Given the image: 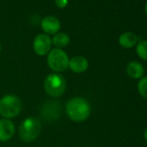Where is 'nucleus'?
<instances>
[{"label":"nucleus","mask_w":147,"mask_h":147,"mask_svg":"<svg viewBox=\"0 0 147 147\" xmlns=\"http://www.w3.org/2000/svg\"><path fill=\"white\" fill-rule=\"evenodd\" d=\"M65 113L72 121L83 122L87 120L91 114V105L88 100L83 97H73L66 103Z\"/></svg>","instance_id":"1"},{"label":"nucleus","mask_w":147,"mask_h":147,"mask_svg":"<svg viewBox=\"0 0 147 147\" xmlns=\"http://www.w3.org/2000/svg\"><path fill=\"white\" fill-rule=\"evenodd\" d=\"M42 129V122L36 117L24 119L19 125L18 135L22 141L30 143L35 141L41 134Z\"/></svg>","instance_id":"2"},{"label":"nucleus","mask_w":147,"mask_h":147,"mask_svg":"<svg viewBox=\"0 0 147 147\" xmlns=\"http://www.w3.org/2000/svg\"><path fill=\"white\" fill-rule=\"evenodd\" d=\"M43 88L49 96L52 98H58L65 93L67 88V81L61 74L52 73L48 75L44 79Z\"/></svg>","instance_id":"3"},{"label":"nucleus","mask_w":147,"mask_h":147,"mask_svg":"<svg viewBox=\"0 0 147 147\" xmlns=\"http://www.w3.org/2000/svg\"><path fill=\"white\" fill-rule=\"evenodd\" d=\"M22 108V100L15 94H6L0 99V115L4 119H11L17 117Z\"/></svg>","instance_id":"4"},{"label":"nucleus","mask_w":147,"mask_h":147,"mask_svg":"<svg viewBox=\"0 0 147 147\" xmlns=\"http://www.w3.org/2000/svg\"><path fill=\"white\" fill-rule=\"evenodd\" d=\"M69 57L61 49H53L47 55V64L53 73L61 74L68 69Z\"/></svg>","instance_id":"5"},{"label":"nucleus","mask_w":147,"mask_h":147,"mask_svg":"<svg viewBox=\"0 0 147 147\" xmlns=\"http://www.w3.org/2000/svg\"><path fill=\"white\" fill-rule=\"evenodd\" d=\"M52 39L44 33L37 35L33 41V50L39 56L47 55L52 49Z\"/></svg>","instance_id":"6"},{"label":"nucleus","mask_w":147,"mask_h":147,"mask_svg":"<svg viewBox=\"0 0 147 147\" xmlns=\"http://www.w3.org/2000/svg\"><path fill=\"white\" fill-rule=\"evenodd\" d=\"M41 28L46 35H55L61 30V22L60 20L52 15L46 16L42 18L41 22Z\"/></svg>","instance_id":"7"},{"label":"nucleus","mask_w":147,"mask_h":147,"mask_svg":"<svg viewBox=\"0 0 147 147\" xmlns=\"http://www.w3.org/2000/svg\"><path fill=\"white\" fill-rule=\"evenodd\" d=\"M16 132V126L12 120L8 119H0V142L11 140Z\"/></svg>","instance_id":"8"},{"label":"nucleus","mask_w":147,"mask_h":147,"mask_svg":"<svg viewBox=\"0 0 147 147\" xmlns=\"http://www.w3.org/2000/svg\"><path fill=\"white\" fill-rule=\"evenodd\" d=\"M89 67L88 60L82 55H76L69 59L68 68L76 74L85 73Z\"/></svg>","instance_id":"9"},{"label":"nucleus","mask_w":147,"mask_h":147,"mask_svg":"<svg viewBox=\"0 0 147 147\" xmlns=\"http://www.w3.org/2000/svg\"><path fill=\"white\" fill-rule=\"evenodd\" d=\"M125 71L130 78L134 80H140L144 76V67L139 61H132L127 64Z\"/></svg>","instance_id":"10"},{"label":"nucleus","mask_w":147,"mask_h":147,"mask_svg":"<svg viewBox=\"0 0 147 147\" xmlns=\"http://www.w3.org/2000/svg\"><path fill=\"white\" fill-rule=\"evenodd\" d=\"M138 42V37L133 32H124L119 37V44L124 49H131Z\"/></svg>","instance_id":"11"},{"label":"nucleus","mask_w":147,"mask_h":147,"mask_svg":"<svg viewBox=\"0 0 147 147\" xmlns=\"http://www.w3.org/2000/svg\"><path fill=\"white\" fill-rule=\"evenodd\" d=\"M52 39V45L55 47V49H61L67 47L70 42V36L64 32H58L53 36Z\"/></svg>","instance_id":"12"},{"label":"nucleus","mask_w":147,"mask_h":147,"mask_svg":"<svg viewBox=\"0 0 147 147\" xmlns=\"http://www.w3.org/2000/svg\"><path fill=\"white\" fill-rule=\"evenodd\" d=\"M136 52L139 58L147 61V40L138 41L136 45Z\"/></svg>","instance_id":"13"},{"label":"nucleus","mask_w":147,"mask_h":147,"mask_svg":"<svg viewBox=\"0 0 147 147\" xmlns=\"http://www.w3.org/2000/svg\"><path fill=\"white\" fill-rule=\"evenodd\" d=\"M138 90L139 94L147 100V76H143L138 83Z\"/></svg>","instance_id":"14"},{"label":"nucleus","mask_w":147,"mask_h":147,"mask_svg":"<svg viewBox=\"0 0 147 147\" xmlns=\"http://www.w3.org/2000/svg\"><path fill=\"white\" fill-rule=\"evenodd\" d=\"M55 5L60 9H64L68 5V0H55Z\"/></svg>","instance_id":"15"},{"label":"nucleus","mask_w":147,"mask_h":147,"mask_svg":"<svg viewBox=\"0 0 147 147\" xmlns=\"http://www.w3.org/2000/svg\"><path fill=\"white\" fill-rule=\"evenodd\" d=\"M144 139L146 140V142H147V129L144 131Z\"/></svg>","instance_id":"16"},{"label":"nucleus","mask_w":147,"mask_h":147,"mask_svg":"<svg viewBox=\"0 0 147 147\" xmlns=\"http://www.w3.org/2000/svg\"><path fill=\"white\" fill-rule=\"evenodd\" d=\"M144 11H145V14H146V16H147V2H146V4H145V6H144Z\"/></svg>","instance_id":"17"},{"label":"nucleus","mask_w":147,"mask_h":147,"mask_svg":"<svg viewBox=\"0 0 147 147\" xmlns=\"http://www.w3.org/2000/svg\"><path fill=\"white\" fill-rule=\"evenodd\" d=\"M1 50H2V46H1V43H0V52H1Z\"/></svg>","instance_id":"18"},{"label":"nucleus","mask_w":147,"mask_h":147,"mask_svg":"<svg viewBox=\"0 0 147 147\" xmlns=\"http://www.w3.org/2000/svg\"><path fill=\"white\" fill-rule=\"evenodd\" d=\"M86 147H92V146H86Z\"/></svg>","instance_id":"19"},{"label":"nucleus","mask_w":147,"mask_h":147,"mask_svg":"<svg viewBox=\"0 0 147 147\" xmlns=\"http://www.w3.org/2000/svg\"><path fill=\"white\" fill-rule=\"evenodd\" d=\"M0 99H1V97H0Z\"/></svg>","instance_id":"20"}]
</instances>
